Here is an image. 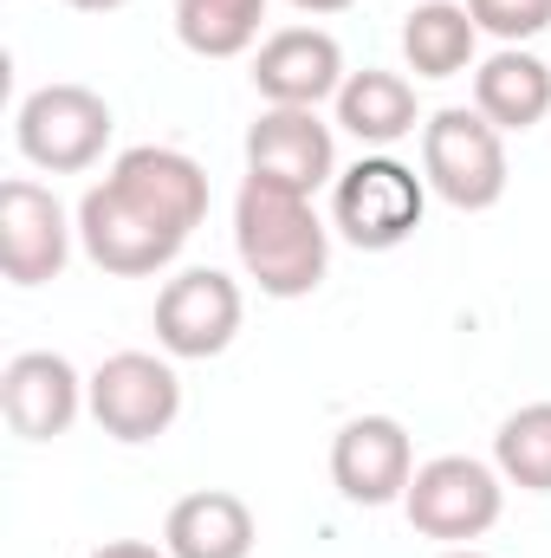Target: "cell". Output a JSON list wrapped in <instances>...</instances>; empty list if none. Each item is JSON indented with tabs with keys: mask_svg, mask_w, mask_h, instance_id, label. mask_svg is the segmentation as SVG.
<instances>
[{
	"mask_svg": "<svg viewBox=\"0 0 551 558\" xmlns=\"http://www.w3.org/2000/svg\"><path fill=\"white\" fill-rule=\"evenodd\" d=\"M201 221H208V169L188 149L137 143L111 162L105 182L85 189L78 247L98 274L149 279L195 241Z\"/></svg>",
	"mask_w": 551,
	"mask_h": 558,
	"instance_id": "1",
	"label": "cell"
},
{
	"mask_svg": "<svg viewBox=\"0 0 551 558\" xmlns=\"http://www.w3.org/2000/svg\"><path fill=\"white\" fill-rule=\"evenodd\" d=\"M234 254L267 299H311L331 274V228L311 195L247 175L234 195Z\"/></svg>",
	"mask_w": 551,
	"mask_h": 558,
	"instance_id": "2",
	"label": "cell"
},
{
	"mask_svg": "<svg viewBox=\"0 0 551 558\" xmlns=\"http://www.w3.org/2000/svg\"><path fill=\"white\" fill-rule=\"evenodd\" d=\"M428 208V182L396 156H364L351 169H338L331 182V228L357 247V254H390L421 228Z\"/></svg>",
	"mask_w": 551,
	"mask_h": 558,
	"instance_id": "3",
	"label": "cell"
},
{
	"mask_svg": "<svg viewBox=\"0 0 551 558\" xmlns=\"http://www.w3.org/2000/svg\"><path fill=\"white\" fill-rule=\"evenodd\" d=\"M500 507H506V474L493 461H474V454H434L421 461L403 494V513L421 539H441V546H467L480 533L500 526Z\"/></svg>",
	"mask_w": 551,
	"mask_h": 558,
	"instance_id": "4",
	"label": "cell"
},
{
	"mask_svg": "<svg viewBox=\"0 0 551 558\" xmlns=\"http://www.w3.org/2000/svg\"><path fill=\"white\" fill-rule=\"evenodd\" d=\"M421 182L461 215L493 208L506 195V137L467 105L434 111L421 124Z\"/></svg>",
	"mask_w": 551,
	"mask_h": 558,
	"instance_id": "5",
	"label": "cell"
},
{
	"mask_svg": "<svg viewBox=\"0 0 551 558\" xmlns=\"http://www.w3.org/2000/svg\"><path fill=\"white\" fill-rule=\"evenodd\" d=\"M111 131H118V118H111V105H105L91 85H39V92H26L20 111H13V143H20V156H26L33 169H46V175H78V169H91V162L111 149Z\"/></svg>",
	"mask_w": 551,
	"mask_h": 558,
	"instance_id": "6",
	"label": "cell"
},
{
	"mask_svg": "<svg viewBox=\"0 0 551 558\" xmlns=\"http://www.w3.org/2000/svg\"><path fill=\"white\" fill-rule=\"evenodd\" d=\"M85 410H91V422L111 441L137 448V441H156V435L175 428V416H182V377L156 351H118V357H105L85 377Z\"/></svg>",
	"mask_w": 551,
	"mask_h": 558,
	"instance_id": "7",
	"label": "cell"
},
{
	"mask_svg": "<svg viewBox=\"0 0 551 558\" xmlns=\"http://www.w3.org/2000/svg\"><path fill=\"white\" fill-rule=\"evenodd\" d=\"M241 318H247V299L221 267H188L156 292V344L182 364L221 357L234 344Z\"/></svg>",
	"mask_w": 551,
	"mask_h": 558,
	"instance_id": "8",
	"label": "cell"
},
{
	"mask_svg": "<svg viewBox=\"0 0 551 558\" xmlns=\"http://www.w3.org/2000/svg\"><path fill=\"white\" fill-rule=\"evenodd\" d=\"M72 215L52 189H39L33 175L0 182V274L13 286H46L65 274L72 260Z\"/></svg>",
	"mask_w": 551,
	"mask_h": 558,
	"instance_id": "9",
	"label": "cell"
},
{
	"mask_svg": "<svg viewBox=\"0 0 551 558\" xmlns=\"http://www.w3.org/2000/svg\"><path fill=\"white\" fill-rule=\"evenodd\" d=\"M344 46L325 26H279L254 52V92L260 105H285V111H318L325 98L344 92Z\"/></svg>",
	"mask_w": 551,
	"mask_h": 558,
	"instance_id": "10",
	"label": "cell"
},
{
	"mask_svg": "<svg viewBox=\"0 0 551 558\" xmlns=\"http://www.w3.org/2000/svg\"><path fill=\"white\" fill-rule=\"evenodd\" d=\"M331 481L351 507H390L415 481V441L396 416H351L331 441Z\"/></svg>",
	"mask_w": 551,
	"mask_h": 558,
	"instance_id": "11",
	"label": "cell"
},
{
	"mask_svg": "<svg viewBox=\"0 0 551 558\" xmlns=\"http://www.w3.org/2000/svg\"><path fill=\"white\" fill-rule=\"evenodd\" d=\"M247 175L279 182V189H298V195L338 182V137H331V124L318 111L267 105L247 124Z\"/></svg>",
	"mask_w": 551,
	"mask_h": 558,
	"instance_id": "12",
	"label": "cell"
},
{
	"mask_svg": "<svg viewBox=\"0 0 551 558\" xmlns=\"http://www.w3.org/2000/svg\"><path fill=\"white\" fill-rule=\"evenodd\" d=\"M85 410V377L59 351H20L0 371V416L20 441H52Z\"/></svg>",
	"mask_w": 551,
	"mask_h": 558,
	"instance_id": "13",
	"label": "cell"
},
{
	"mask_svg": "<svg viewBox=\"0 0 551 558\" xmlns=\"http://www.w3.org/2000/svg\"><path fill=\"white\" fill-rule=\"evenodd\" d=\"M260 539L254 526V507L228 487H195L169 507L162 520V546L169 558H247Z\"/></svg>",
	"mask_w": 551,
	"mask_h": 558,
	"instance_id": "14",
	"label": "cell"
},
{
	"mask_svg": "<svg viewBox=\"0 0 551 558\" xmlns=\"http://www.w3.org/2000/svg\"><path fill=\"white\" fill-rule=\"evenodd\" d=\"M474 111L506 137V131H539L551 118V65L526 46H500L493 59L474 65Z\"/></svg>",
	"mask_w": 551,
	"mask_h": 558,
	"instance_id": "15",
	"label": "cell"
},
{
	"mask_svg": "<svg viewBox=\"0 0 551 558\" xmlns=\"http://www.w3.org/2000/svg\"><path fill=\"white\" fill-rule=\"evenodd\" d=\"M331 105H338V131H351V137L370 143V149H390V143L415 137V131L428 124L421 105H415V85L403 72H383V65L351 72Z\"/></svg>",
	"mask_w": 551,
	"mask_h": 558,
	"instance_id": "16",
	"label": "cell"
},
{
	"mask_svg": "<svg viewBox=\"0 0 551 558\" xmlns=\"http://www.w3.org/2000/svg\"><path fill=\"white\" fill-rule=\"evenodd\" d=\"M480 52V26L454 0H421L403 20V59L415 78H461Z\"/></svg>",
	"mask_w": 551,
	"mask_h": 558,
	"instance_id": "17",
	"label": "cell"
},
{
	"mask_svg": "<svg viewBox=\"0 0 551 558\" xmlns=\"http://www.w3.org/2000/svg\"><path fill=\"white\" fill-rule=\"evenodd\" d=\"M267 0H175V39L195 59H241L254 52Z\"/></svg>",
	"mask_w": 551,
	"mask_h": 558,
	"instance_id": "18",
	"label": "cell"
},
{
	"mask_svg": "<svg viewBox=\"0 0 551 558\" xmlns=\"http://www.w3.org/2000/svg\"><path fill=\"white\" fill-rule=\"evenodd\" d=\"M493 468L526 494H551V403H526L500 422Z\"/></svg>",
	"mask_w": 551,
	"mask_h": 558,
	"instance_id": "19",
	"label": "cell"
},
{
	"mask_svg": "<svg viewBox=\"0 0 551 558\" xmlns=\"http://www.w3.org/2000/svg\"><path fill=\"white\" fill-rule=\"evenodd\" d=\"M467 13L500 46H526V39L551 33V0H467Z\"/></svg>",
	"mask_w": 551,
	"mask_h": 558,
	"instance_id": "20",
	"label": "cell"
},
{
	"mask_svg": "<svg viewBox=\"0 0 551 558\" xmlns=\"http://www.w3.org/2000/svg\"><path fill=\"white\" fill-rule=\"evenodd\" d=\"M91 558H169V546H149V539H105Z\"/></svg>",
	"mask_w": 551,
	"mask_h": 558,
	"instance_id": "21",
	"label": "cell"
},
{
	"mask_svg": "<svg viewBox=\"0 0 551 558\" xmlns=\"http://www.w3.org/2000/svg\"><path fill=\"white\" fill-rule=\"evenodd\" d=\"M298 13H344V7H357V0H292Z\"/></svg>",
	"mask_w": 551,
	"mask_h": 558,
	"instance_id": "22",
	"label": "cell"
},
{
	"mask_svg": "<svg viewBox=\"0 0 551 558\" xmlns=\"http://www.w3.org/2000/svg\"><path fill=\"white\" fill-rule=\"evenodd\" d=\"M65 7H78V13H118V7H131V0H65Z\"/></svg>",
	"mask_w": 551,
	"mask_h": 558,
	"instance_id": "23",
	"label": "cell"
},
{
	"mask_svg": "<svg viewBox=\"0 0 551 558\" xmlns=\"http://www.w3.org/2000/svg\"><path fill=\"white\" fill-rule=\"evenodd\" d=\"M441 558H487V553H474V546H448Z\"/></svg>",
	"mask_w": 551,
	"mask_h": 558,
	"instance_id": "24",
	"label": "cell"
}]
</instances>
